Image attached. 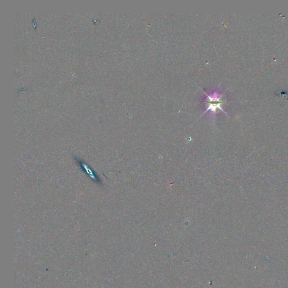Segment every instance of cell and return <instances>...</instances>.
Instances as JSON below:
<instances>
[{"label": "cell", "instance_id": "6da1fadb", "mask_svg": "<svg viewBox=\"0 0 288 288\" xmlns=\"http://www.w3.org/2000/svg\"><path fill=\"white\" fill-rule=\"evenodd\" d=\"M204 93H205V94H206V95L208 97V99H207L208 102H222L221 101V97H222V95H220L218 91H216L215 93H213V94H211V95H208V94H206L205 92H204Z\"/></svg>", "mask_w": 288, "mask_h": 288}]
</instances>
